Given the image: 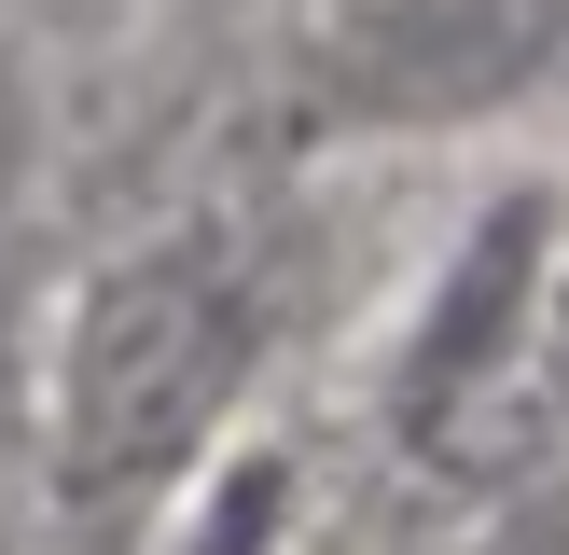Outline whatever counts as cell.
<instances>
[{
  "label": "cell",
  "mask_w": 569,
  "mask_h": 555,
  "mask_svg": "<svg viewBox=\"0 0 569 555\" xmlns=\"http://www.w3.org/2000/svg\"><path fill=\"white\" fill-rule=\"evenodd\" d=\"M264 361V236L250 222H167L83 278L56 333V500L98 527H153L237 431Z\"/></svg>",
  "instance_id": "1"
},
{
  "label": "cell",
  "mask_w": 569,
  "mask_h": 555,
  "mask_svg": "<svg viewBox=\"0 0 569 555\" xmlns=\"http://www.w3.org/2000/svg\"><path fill=\"white\" fill-rule=\"evenodd\" d=\"M569 0H306L292 98L333 139H445L556 83Z\"/></svg>",
  "instance_id": "2"
},
{
  "label": "cell",
  "mask_w": 569,
  "mask_h": 555,
  "mask_svg": "<svg viewBox=\"0 0 569 555\" xmlns=\"http://www.w3.org/2000/svg\"><path fill=\"white\" fill-rule=\"evenodd\" d=\"M542 264H556V194H500V209L459 236V264L431 278L417 333H403V375H389V431L445 444V431H459V416L487 403L500 375H515V333H528V305H542Z\"/></svg>",
  "instance_id": "3"
},
{
  "label": "cell",
  "mask_w": 569,
  "mask_h": 555,
  "mask_svg": "<svg viewBox=\"0 0 569 555\" xmlns=\"http://www.w3.org/2000/svg\"><path fill=\"white\" fill-rule=\"evenodd\" d=\"M278 527H292V458L222 444V458L153 514V555H278Z\"/></svg>",
  "instance_id": "4"
},
{
  "label": "cell",
  "mask_w": 569,
  "mask_h": 555,
  "mask_svg": "<svg viewBox=\"0 0 569 555\" xmlns=\"http://www.w3.org/2000/svg\"><path fill=\"white\" fill-rule=\"evenodd\" d=\"M445 555H569V472H528V486H500V500H487V514H472Z\"/></svg>",
  "instance_id": "5"
}]
</instances>
